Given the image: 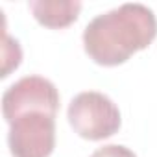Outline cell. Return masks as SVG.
Instances as JSON below:
<instances>
[{
	"mask_svg": "<svg viewBox=\"0 0 157 157\" xmlns=\"http://www.w3.org/2000/svg\"><path fill=\"white\" fill-rule=\"evenodd\" d=\"M35 21L52 30H61L76 22L82 11V2L74 0H32L28 4Z\"/></svg>",
	"mask_w": 157,
	"mask_h": 157,
	"instance_id": "obj_5",
	"label": "cell"
},
{
	"mask_svg": "<svg viewBox=\"0 0 157 157\" xmlns=\"http://www.w3.org/2000/svg\"><path fill=\"white\" fill-rule=\"evenodd\" d=\"M157 37L155 13L144 4H122L96 15L83 30L85 54L102 67H118Z\"/></svg>",
	"mask_w": 157,
	"mask_h": 157,
	"instance_id": "obj_1",
	"label": "cell"
},
{
	"mask_svg": "<svg viewBox=\"0 0 157 157\" xmlns=\"http://www.w3.org/2000/svg\"><path fill=\"white\" fill-rule=\"evenodd\" d=\"M91 157H137V155L122 144H105L98 148Z\"/></svg>",
	"mask_w": 157,
	"mask_h": 157,
	"instance_id": "obj_6",
	"label": "cell"
},
{
	"mask_svg": "<svg viewBox=\"0 0 157 157\" xmlns=\"http://www.w3.org/2000/svg\"><path fill=\"white\" fill-rule=\"evenodd\" d=\"M59 93L56 85L43 76H24L2 94V115L8 124L32 111L56 117Z\"/></svg>",
	"mask_w": 157,
	"mask_h": 157,
	"instance_id": "obj_3",
	"label": "cell"
},
{
	"mask_svg": "<svg viewBox=\"0 0 157 157\" xmlns=\"http://www.w3.org/2000/svg\"><path fill=\"white\" fill-rule=\"evenodd\" d=\"M70 128L87 140H104L113 137L120 126L118 105L104 93L85 91L76 94L67 109Z\"/></svg>",
	"mask_w": 157,
	"mask_h": 157,
	"instance_id": "obj_2",
	"label": "cell"
},
{
	"mask_svg": "<svg viewBox=\"0 0 157 157\" xmlns=\"http://www.w3.org/2000/svg\"><path fill=\"white\" fill-rule=\"evenodd\" d=\"M11 157H50L56 148V117L32 111L10 124Z\"/></svg>",
	"mask_w": 157,
	"mask_h": 157,
	"instance_id": "obj_4",
	"label": "cell"
}]
</instances>
